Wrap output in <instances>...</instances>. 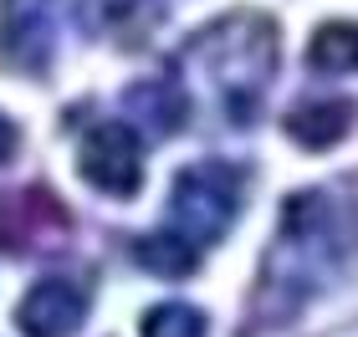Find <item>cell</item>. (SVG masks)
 I'll return each instance as SVG.
<instances>
[{"instance_id": "cell-3", "label": "cell", "mask_w": 358, "mask_h": 337, "mask_svg": "<svg viewBox=\"0 0 358 337\" xmlns=\"http://www.w3.org/2000/svg\"><path fill=\"white\" fill-rule=\"evenodd\" d=\"M241 189H246V174L225 158H200V164L179 169L169 200V230L189 240L194 250L215 246L241 215Z\"/></svg>"}, {"instance_id": "cell-1", "label": "cell", "mask_w": 358, "mask_h": 337, "mask_svg": "<svg viewBox=\"0 0 358 337\" xmlns=\"http://www.w3.org/2000/svg\"><path fill=\"white\" fill-rule=\"evenodd\" d=\"M338 255V230H333V210L328 195H302L287 200L276 240L266 250L262 266V286H256V322H287L307 297L322 286V276L333 271Z\"/></svg>"}, {"instance_id": "cell-11", "label": "cell", "mask_w": 358, "mask_h": 337, "mask_svg": "<svg viewBox=\"0 0 358 337\" xmlns=\"http://www.w3.org/2000/svg\"><path fill=\"white\" fill-rule=\"evenodd\" d=\"M307 67L328 72V77L358 72V21H328V26H317L313 41H307Z\"/></svg>"}, {"instance_id": "cell-13", "label": "cell", "mask_w": 358, "mask_h": 337, "mask_svg": "<svg viewBox=\"0 0 358 337\" xmlns=\"http://www.w3.org/2000/svg\"><path fill=\"white\" fill-rule=\"evenodd\" d=\"M143 337H205V317L185 301H164V307L143 312Z\"/></svg>"}, {"instance_id": "cell-8", "label": "cell", "mask_w": 358, "mask_h": 337, "mask_svg": "<svg viewBox=\"0 0 358 337\" xmlns=\"http://www.w3.org/2000/svg\"><path fill=\"white\" fill-rule=\"evenodd\" d=\"M353 118H358V107L348 103V98H307V103H297L282 118V128H287V138L292 143H302V149H333V143H343L348 133H353Z\"/></svg>"}, {"instance_id": "cell-7", "label": "cell", "mask_w": 358, "mask_h": 337, "mask_svg": "<svg viewBox=\"0 0 358 337\" xmlns=\"http://www.w3.org/2000/svg\"><path fill=\"white\" fill-rule=\"evenodd\" d=\"M87 286L72 281V276H46L36 281L31 292L21 297V307H15V322H21L26 337H72L77 327L87 322Z\"/></svg>"}, {"instance_id": "cell-5", "label": "cell", "mask_w": 358, "mask_h": 337, "mask_svg": "<svg viewBox=\"0 0 358 337\" xmlns=\"http://www.w3.org/2000/svg\"><path fill=\"white\" fill-rule=\"evenodd\" d=\"M77 169L92 189H103L113 200L138 195L143 184V143L134 133V123H97L87 128L83 149H77Z\"/></svg>"}, {"instance_id": "cell-12", "label": "cell", "mask_w": 358, "mask_h": 337, "mask_svg": "<svg viewBox=\"0 0 358 337\" xmlns=\"http://www.w3.org/2000/svg\"><path fill=\"white\" fill-rule=\"evenodd\" d=\"M134 261L143 266V271H159V276H189L194 266H200V250L189 246V240H179L174 230H164V235H143V240H134Z\"/></svg>"}, {"instance_id": "cell-6", "label": "cell", "mask_w": 358, "mask_h": 337, "mask_svg": "<svg viewBox=\"0 0 358 337\" xmlns=\"http://www.w3.org/2000/svg\"><path fill=\"white\" fill-rule=\"evenodd\" d=\"M0 61L21 77H41L52 61V6L46 0H0Z\"/></svg>"}, {"instance_id": "cell-2", "label": "cell", "mask_w": 358, "mask_h": 337, "mask_svg": "<svg viewBox=\"0 0 358 337\" xmlns=\"http://www.w3.org/2000/svg\"><path fill=\"white\" fill-rule=\"evenodd\" d=\"M189 61H200L210 87L220 92V107L231 112V123H251L256 103L266 92V77L276 72V21L262 10H236L210 21L200 36L185 46Z\"/></svg>"}, {"instance_id": "cell-9", "label": "cell", "mask_w": 358, "mask_h": 337, "mask_svg": "<svg viewBox=\"0 0 358 337\" xmlns=\"http://www.w3.org/2000/svg\"><path fill=\"white\" fill-rule=\"evenodd\" d=\"M72 10H77V21H83V31L128 41V46H134L143 31L159 21L154 0H72Z\"/></svg>"}, {"instance_id": "cell-4", "label": "cell", "mask_w": 358, "mask_h": 337, "mask_svg": "<svg viewBox=\"0 0 358 337\" xmlns=\"http://www.w3.org/2000/svg\"><path fill=\"white\" fill-rule=\"evenodd\" d=\"M72 240V215L52 189H10L0 195V250L52 255Z\"/></svg>"}, {"instance_id": "cell-10", "label": "cell", "mask_w": 358, "mask_h": 337, "mask_svg": "<svg viewBox=\"0 0 358 337\" xmlns=\"http://www.w3.org/2000/svg\"><path fill=\"white\" fill-rule=\"evenodd\" d=\"M185 112H189L185 92L169 87V82H138L128 92V118H138L143 133H154V138H169L185 123Z\"/></svg>"}, {"instance_id": "cell-14", "label": "cell", "mask_w": 358, "mask_h": 337, "mask_svg": "<svg viewBox=\"0 0 358 337\" xmlns=\"http://www.w3.org/2000/svg\"><path fill=\"white\" fill-rule=\"evenodd\" d=\"M10 153H15V123L6 118V112H0V164H6Z\"/></svg>"}]
</instances>
